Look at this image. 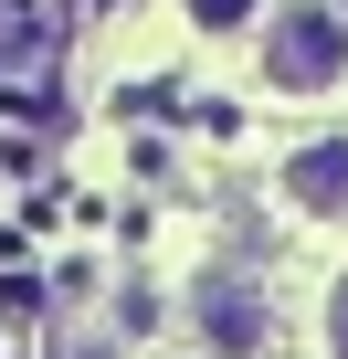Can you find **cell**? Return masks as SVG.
Wrapping results in <instances>:
<instances>
[{"instance_id": "obj_3", "label": "cell", "mask_w": 348, "mask_h": 359, "mask_svg": "<svg viewBox=\"0 0 348 359\" xmlns=\"http://www.w3.org/2000/svg\"><path fill=\"white\" fill-rule=\"evenodd\" d=\"M285 201L316 212V222H348V137H306L285 158Z\"/></svg>"}, {"instance_id": "obj_1", "label": "cell", "mask_w": 348, "mask_h": 359, "mask_svg": "<svg viewBox=\"0 0 348 359\" xmlns=\"http://www.w3.org/2000/svg\"><path fill=\"white\" fill-rule=\"evenodd\" d=\"M264 85L274 95H337L348 85V11L337 0H285L264 22Z\"/></svg>"}, {"instance_id": "obj_5", "label": "cell", "mask_w": 348, "mask_h": 359, "mask_svg": "<svg viewBox=\"0 0 348 359\" xmlns=\"http://www.w3.org/2000/svg\"><path fill=\"white\" fill-rule=\"evenodd\" d=\"M327 348H337V359H348V285H337V296H327Z\"/></svg>"}, {"instance_id": "obj_2", "label": "cell", "mask_w": 348, "mask_h": 359, "mask_svg": "<svg viewBox=\"0 0 348 359\" xmlns=\"http://www.w3.org/2000/svg\"><path fill=\"white\" fill-rule=\"evenodd\" d=\"M201 338H211V348H232V359H253V348L274 338V317H264L253 275H201Z\"/></svg>"}, {"instance_id": "obj_4", "label": "cell", "mask_w": 348, "mask_h": 359, "mask_svg": "<svg viewBox=\"0 0 348 359\" xmlns=\"http://www.w3.org/2000/svg\"><path fill=\"white\" fill-rule=\"evenodd\" d=\"M180 11H190L201 32H243V22H264V0H180Z\"/></svg>"}]
</instances>
